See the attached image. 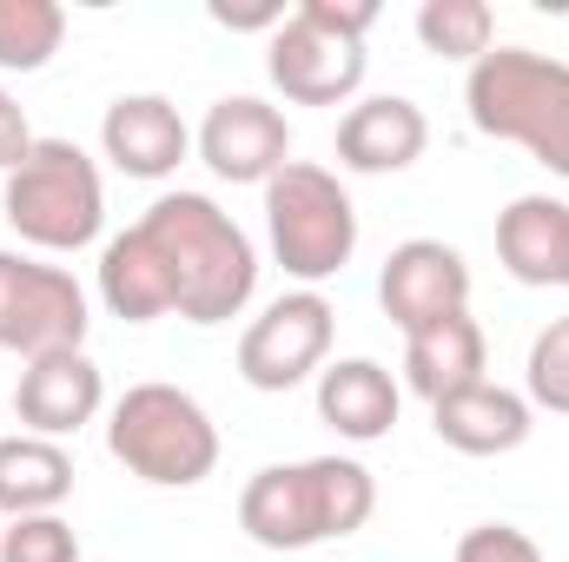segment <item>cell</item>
Instances as JSON below:
<instances>
[{
	"mask_svg": "<svg viewBox=\"0 0 569 562\" xmlns=\"http://www.w3.org/2000/svg\"><path fill=\"white\" fill-rule=\"evenodd\" d=\"M33 152V127H27V113H20V100L0 87V172H13L20 159Z\"/></svg>",
	"mask_w": 569,
	"mask_h": 562,
	"instance_id": "cell-26",
	"label": "cell"
},
{
	"mask_svg": "<svg viewBox=\"0 0 569 562\" xmlns=\"http://www.w3.org/2000/svg\"><path fill=\"white\" fill-rule=\"evenodd\" d=\"M490 33H497V20H490L483 0H425L418 7V40L437 60H470L477 67L490 53Z\"/></svg>",
	"mask_w": 569,
	"mask_h": 562,
	"instance_id": "cell-22",
	"label": "cell"
},
{
	"mask_svg": "<svg viewBox=\"0 0 569 562\" xmlns=\"http://www.w3.org/2000/svg\"><path fill=\"white\" fill-rule=\"evenodd\" d=\"M0 212L33 252H87L107 225L100 165L73 140H33V152L7 172Z\"/></svg>",
	"mask_w": 569,
	"mask_h": 562,
	"instance_id": "cell-6",
	"label": "cell"
},
{
	"mask_svg": "<svg viewBox=\"0 0 569 562\" xmlns=\"http://www.w3.org/2000/svg\"><path fill=\"white\" fill-rule=\"evenodd\" d=\"M0 562H80V536L60 516H13L0 530Z\"/></svg>",
	"mask_w": 569,
	"mask_h": 562,
	"instance_id": "cell-24",
	"label": "cell"
},
{
	"mask_svg": "<svg viewBox=\"0 0 569 562\" xmlns=\"http://www.w3.org/2000/svg\"><path fill=\"white\" fill-rule=\"evenodd\" d=\"M100 152L127 179H172L192 152V133L166 93H120L100 120Z\"/></svg>",
	"mask_w": 569,
	"mask_h": 562,
	"instance_id": "cell-13",
	"label": "cell"
},
{
	"mask_svg": "<svg viewBox=\"0 0 569 562\" xmlns=\"http://www.w3.org/2000/svg\"><path fill=\"white\" fill-rule=\"evenodd\" d=\"M140 225L172 265L186 324H226V318H239L252 304L259 252H252L246 225L232 212H219L206 192H159Z\"/></svg>",
	"mask_w": 569,
	"mask_h": 562,
	"instance_id": "cell-1",
	"label": "cell"
},
{
	"mask_svg": "<svg viewBox=\"0 0 569 562\" xmlns=\"http://www.w3.org/2000/svg\"><path fill=\"white\" fill-rule=\"evenodd\" d=\"M530 398L503 391V384H470V391H450L430 404V430L457 450V456H510L523 436H530Z\"/></svg>",
	"mask_w": 569,
	"mask_h": 562,
	"instance_id": "cell-15",
	"label": "cell"
},
{
	"mask_svg": "<svg viewBox=\"0 0 569 562\" xmlns=\"http://www.w3.org/2000/svg\"><path fill=\"white\" fill-rule=\"evenodd\" d=\"M425 145H430V120H425V107L405 100V93H371V100H358L338 120V159L351 172H371V179L418 165Z\"/></svg>",
	"mask_w": 569,
	"mask_h": 562,
	"instance_id": "cell-14",
	"label": "cell"
},
{
	"mask_svg": "<svg viewBox=\"0 0 569 562\" xmlns=\"http://www.w3.org/2000/svg\"><path fill=\"white\" fill-rule=\"evenodd\" d=\"M199 159L219 172V179H232V185H272L284 165H291V127H284L279 107H266V100H252V93H232V100H219L212 113H206V127H199Z\"/></svg>",
	"mask_w": 569,
	"mask_h": 562,
	"instance_id": "cell-11",
	"label": "cell"
},
{
	"mask_svg": "<svg viewBox=\"0 0 569 562\" xmlns=\"http://www.w3.org/2000/svg\"><path fill=\"white\" fill-rule=\"evenodd\" d=\"M100 304L127 324H152V318H172L179 311V284L166 252L146 239V225H127L120 239H107L100 252Z\"/></svg>",
	"mask_w": 569,
	"mask_h": 562,
	"instance_id": "cell-18",
	"label": "cell"
},
{
	"mask_svg": "<svg viewBox=\"0 0 569 562\" xmlns=\"http://www.w3.org/2000/svg\"><path fill=\"white\" fill-rule=\"evenodd\" d=\"M378 27L371 0H305L284 13L266 47V73L291 107H345L365 87V33Z\"/></svg>",
	"mask_w": 569,
	"mask_h": 562,
	"instance_id": "cell-4",
	"label": "cell"
},
{
	"mask_svg": "<svg viewBox=\"0 0 569 562\" xmlns=\"http://www.w3.org/2000/svg\"><path fill=\"white\" fill-rule=\"evenodd\" d=\"M107 450L152 490H192L219 470V423L179 384H133L107 418Z\"/></svg>",
	"mask_w": 569,
	"mask_h": 562,
	"instance_id": "cell-5",
	"label": "cell"
},
{
	"mask_svg": "<svg viewBox=\"0 0 569 562\" xmlns=\"http://www.w3.org/2000/svg\"><path fill=\"white\" fill-rule=\"evenodd\" d=\"M483 364H490V344H483V324H477L470 311L430 324L418 338H405V384H411L425 404L483 384Z\"/></svg>",
	"mask_w": 569,
	"mask_h": 562,
	"instance_id": "cell-19",
	"label": "cell"
},
{
	"mask_svg": "<svg viewBox=\"0 0 569 562\" xmlns=\"http://www.w3.org/2000/svg\"><path fill=\"white\" fill-rule=\"evenodd\" d=\"M371 510H378V476L358 456L266 463L239 490V530L259 550H311L331 536H358Z\"/></svg>",
	"mask_w": 569,
	"mask_h": 562,
	"instance_id": "cell-2",
	"label": "cell"
},
{
	"mask_svg": "<svg viewBox=\"0 0 569 562\" xmlns=\"http://www.w3.org/2000/svg\"><path fill=\"white\" fill-rule=\"evenodd\" d=\"M67 40V7L53 0H0V73H40Z\"/></svg>",
	"mask_w": 569,
	"mask_h": 562,
	"instance_id": "cell-21",
	"label": "cell"
},
{
	"mask_svg": "<svg viewBox=\"0 0 569 562\" xmlns=\"http://www.w3.org/2000/svg\"><path fill=\"white\" fill-rule=\"evenodd\" d=\"M107 404V378L87 351H60V358H33L13 384V418L27 423V436H73L100 418Z\"/></svg>",
	"mask_w": 569,
	"mask_h": 562,
	"instance_id": "cell-12",
	"label": "cell"
},
{
	"mask_svg": "<svg viewBox=\"0 0 569 562\" xmlns=\"http://www.w3.org/2000/svg\"><path fill=\"white\" fill-rule=\"evenodd\" d=\"M266 232H272V259L284 265V279H298V291H318L358 252V205L325 165L291 159L266 185Z\"/></svg>",
	"mask_w": 569,
	"mask_h": 562,
	"instance_id": "cell-7",
	"label": "cell"
},
{
	"mask_svg": "<svg viewBox=\"0 0 569 562\" xmlns=\"http://www.w3.org/2000/svg\"><path fill=\"white\" fill-rule=\"evenodd\" d=\"M378 304H385V318L405 338H418V331L443 324V318H463L470 311V265H463V252L443 245V239H405L385 259V272H378Z\"/></svg>",
	"mask_w": 569,
	"mask_h": 562,
	"instance_id": "cell-10",
	"label": "cell"
},
{
	"mask_svg": "<svg viewBox=\"0 0 569 562\" xmlns=\"http://www.w3.org/2000/svg\"><path fill=\"white\" fill-rule=\"evenodd\" d=\"M463 107L483 140L523 145L537 165L569 179V60L537 47H490L463 80Z\"/></svg>",
	"mask_w": 569,
	"mask_h": 562,
	"instance_id": "cell-3",
	"label": "cell"
},
{
	"mask_svg": "<svg viewBox=\"0 0 569 562\" xmlns=\"http://www.w3.org/2000/svg\"><path fill=\"white\" fill-rule=\"evenodd\" d=\"M497 259L517 284H569V205L523 192L497 219Z\"/></svg>",
	"mask_w": 569,
	"mask_h": 562,
	"instance_id": "cell-17",
	"label": "cell"
},
{
	"mask_svg": "<svg viewBox=\"0 0 569 562\" xmlns=\"http://www.w3.org/2000/svg\"><path fill=\"white\" fill-rule=\"evenodd\" d=\"M331 331H338V311L325 291H284L272 298L246 338H239V378L252 391H298L311 371H325V351H331Z\"/></svg>",
	"mask_w": 569,
	"mask_h": 562,
	"instance_id": "cell-9",
	"label": "cell"
},
{
	"mask_svg": "<svg viewBox=\"0 0 569 562\" xmlns=\"http://www.w3.org/2000/svg\"><path fill=\"white\" fill-rule=\"evenodd\" d=\"M206 13H212L219 27H232V33H259V27H272V33H279V27H284V7H226V0H212Z\"/></svg>",
	"mask_w": 569,
	"mask_h": 562,
	"instance_id": "cell-27",
	"label": "cell"
},
{
	"mask_svg": "<svg viewBox=\"0 0 569 562\" xmlns=\"http://www.w3.org/2000/svg\"><path fill=\"white\" fill-rule=\"evenodd\" d=\"M87 291L67 265L0 252V351H13L20 364L87 351Z\"/></svg>",
	"mask_w": 569,
	"mask_h": 562,
	"instance_id": "cell-8",
	"label": "cell"
},
{
	"mask_svg": "<svg viewBox=\"0 0 569 562\" xmlns=\"http://www.w3.org/2000/svg\"><path fill=\"white\" fill-rule=\"evenodd\" d=\"M73 496V456L53 436H0V516H60Z\"/></svg>",
	"mask_w": 569,
	"mask_h": 562,
	"instance_id": "cell-20",
	"label": "cell"
},
{
	"mask_svg": "<svg viewBox=\"0 0 569 562\" xmlns=\"http://www.w3.org/2000/svg\"><path fill=\"white\" fill-rule=\"evenodd\" d=\"M405 411L398 378L378 358H338L318 371V418L331 423L345 443H378L391 436V423Z\"/></svg>",
	"mask_w": 569,
	"mask_h": 562,
	"instance_id": "cell-16",
	"label": "cell"
},
{
	"mask_svg": "<svg viewBox=\"0 0 569 562\" xmlns=\"http://www.w3.org/2000/svg\"><path fill=\"white\" fill-rule=\"evenodd\" d=\"M457 562H543V550L523 530H510V523H477L457 543Z\"/></svg>",
	"mask_w": 569,
	"mask_h": 562,
	"instance_id": "cell-25",
	"label": "cell"
},
{
	"mask_svg": "<svg viewBox=\"0 0 569 562\" xmlns=\"http://www.w3.org/2000/svg\"><path fill=\"white\" fill-rule=\"evenodd\" d=\"M523 384H530V411L569 418V318H550L537 331L530 364H523Z\"/></svg>",
	"mask_w": 569,
	"mask_h": 562,
	"instance_id": "cell-23",
	"label": "cell"
}]
</instances>
